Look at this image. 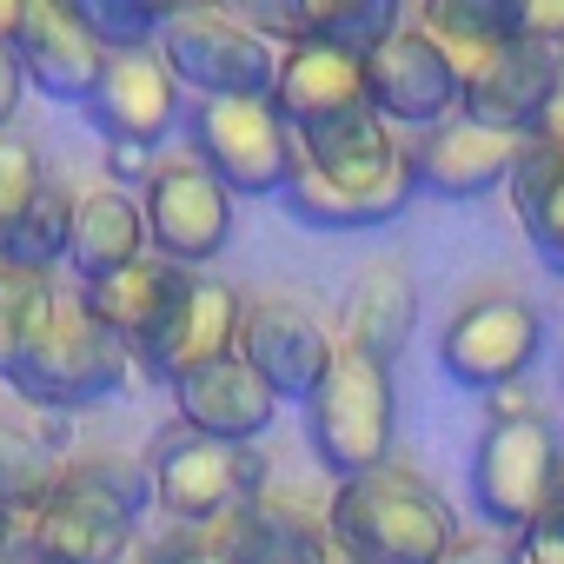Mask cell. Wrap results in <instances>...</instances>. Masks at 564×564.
<instances>
[{
	"instance_id": "obj_14",
	"label": "cell",
	"mask_w": 564,
	"mask_h": 564,
	"mask_svg": "<svg viewBox=\"0 0 564 564\" xmlns=\"http://www.w3.org/2000/svg\"><path fill=\"white\" fill-rule=\"evenodd\" d=\"M412 160L405 147L366 173H319V166H300L293 186L279 193L286 199V213L300 226H319V232H359V226H392L412 199Z\"/></svg>"
},
{
	"instance_id": "obj_3",
	"label": "cell",
	"mask_w": 564,
	"mask_h": 564,
	"mask_svg": "<svg viewBox=\"0 0 564 564\" xmlns=\"http://www.w3.org/2000/svg\"><path fill=\"white\" fill-rule=\"evenodd\" d=\"M306 438L339 485L386 471V458H392V366H379L339 339L326 379L306 399Z\"/></svg>"
},
{
	"instance_id": "obj_10",
	"label": "cell",
	"mask_w": 564,
	"mask_h": 564,
	"mask_svg": "<svg viewBox=\"0 0 564 564\" xmlns=\"http://www.w3.org/2000/svg\"><path fill=\"white\" fill-rule=\"evenodd\" d=\"M140 213H147V252H160L186 272L219 259L232 239V193L213 180V166L199 153L153 160V173L140 186Z\"/></svg>"
},
{
	"instance_id": "obj_36",
	"label": "cell",
	"mask_w": 564,
	"mask_h": 564,
	"mask_svg": "<svg viewBox=\"0 0 564 564\" xmlns=\"http://www.w3.org/2000/svg\"><path fill=\"white\" fill-rule=\"evenodd\" d=\"M518 34L564 54V0H524V8H518Z\"/></svg>"
},
{
	"instance_id": "obj_39",
	"label": "cell",
	"mask_w": 564,
	"mask_h": 564,
	"mask_svg": "<svg viewBox=\"0 0 564 564\" xmlns=\"http://www.w3.org/2000/svg\"><path fill=\"white\" fill-rule=\"evenodd\" d=\"M107 166H113V180H140V186H147L153 153H140V147H107Z\"/></svg>"
},
{
	"instance_id": "obj_31",
	"label": "cell",
	"mask_w": 564,
	"mask_h": 564,
	"mask_svg": "<svg viewBox=\"0 0 564 564\" xmlns=\"http://www.w3.org/2000/svg\"><path fill=\"white\" fill-rule=\"evenodd\" d=\"M67 232H74V193L61 180L41 186V199L28 206V219L14 226L8 252H0V265H28V272H47L67 259Z\"/></svg>"
},
{
	"instance_id": "obj_45",
	"label": "cell",
	"mask_w": 564,
	"mask_h": 564,
	"mask_svg": "<svg viewBox=\"0 0 564 564\" xmlns=\"http://www.w3.org/2000/svg\"><path fill=\"white\" fill-rule=\"evenodd\" d=\"M28 564H34V557H28Z\"/></svg>"
},
{
	"instance_id": "obj_32",
	"label": "cell",
	"mask_w": 564,
	"mask_h": 564,
	"mask_svg": "<svg viewBox=\"0 0 564 564\" xmlns=\"http://www.w3.org/2000/svg\"><path fill=\"white\" fill-rule=\"evenodd\" d=\"M87 34L107 47V54H140V47H160L173 8L166 0H74Z\"/></svg>"
},
{
	"instance_id": "obj_17",
	"label": "cell",
	"mask_w": 564,
	"mask_h": 564,
	"mask_svg": "<svg viewBox=\"0 0 564 564\" xmlns=\"http://www.w3.org/2000/svg\"><path fill=\"white\" fill-rule=\"evenodd\" d=\"M173 399H180V425L199 438H219V445H259L265 425L279 419V392L252 372L246 352L199 366L193 379L173 386Z\"/></svg>"
},
{
	"instance_id": "obj_25",
	"label": "cell",
	"mask_w": 564,
	"mask_h": 564,
	"mask_svg": "<svg viewBox=\"0 0 564 564\" xmlns=\"http://www.w3.org/2000/svg\"><path fill=\"white\" fill-rule=\"evenodd\" d=\"M147 252V213L140 199H127L120 186L100 193H74V232H67V265L80 272V286L133 265Z\"/></svg>"
},
{
	"instance_id": "obj_5",
	"label": "cell",
	"mask_w": 564,
	"mask_h": 564,
	"mask_svg": "<svg viewBox=\"0 0 564 564\" xmlns=\"http://www.w3.org/2000/svg\"><path fill=\"white\" fill-rule=\"evenodd\" d=\"M133 379V352L87 313L80 293H61L34 359L21 366L14 392L28 405H47V412H74V405H94V399H113L120 386Z\"/></svg>"
},
{
	"instance_id": "obj_24",
	"label": "cell",
	"mask_w": 564,
	"mask_h": 564,
	"mask_svg": "<svg viewBox=\"0 0 564 564\" xmlns=\"http://www.w3.org/2000/svg\"><path fill=\"white\" fill-rule=\"evenodd\" d=\"M213 538L226 544L232 564H326V524H313L293 498H252L239 505L226 524H213Z\"/></svg>"
},
{
	"instance_id": "obj_29",
	"label": "cell",
	"mask_w": 564,
	"mask_h": 564,
	"mask_svg": "<svg viewBox=\"0 0 564 564\" xmlns=\"http://www.w3.org/2000/svg\"><path fill=\"white\" fill-rule=\"evenodd\" d=\"M61 471H67V465L54 458V438H34L28 425H8V419H0V511L28 524V518L54 498Z\"/></svg>"
},
{
	"instance_id": "obj_21",
	"label": "cell",
	"mask_w": 564,
	"mask_h": 564,
	"mask_svg": "<svg viewBox=\"0 0 564 564\" xmlns=\"http://www.w3.org/2000/svg\"><path fill=\"white\" fill-rule=\"evenodd\" d=\"M186 265H173V259H160V252H140L133 265H120V272H107V279H94V286H80V300H87V313L133 352L140 339H153V326L173 313V300L186 293Z\"/></svg>"
},
{
	"instance_id": "obj_23",
	"label": "cell",
	"mask_w": 564,
	"mask_h": 564,
	"mask_svg": "<svg viewBox=\"0 0 564 564\" xmlns=\"http://www.w3.org/2000/svg\"><path fill=\"white\" fill-rule=\"evenodd\" d=\"M412 326H419V286H412L405 259H372L346 293V346L392 366L405 352Z\"/></svg>"
},
{
	"instance_id": "obj_41",
	"label": "cell",
	"mask_w": 564,
	"mask_h": 564,
	"mask_svg": "<svg viewBox=\"0 0 564 564\" xmlns=\"http://www.w3.org/2000/svg\"><path fill=\"white\" fill-rule=\"evenodd\" d=\"M21 14H28V0H0V47L21 41Z\"/></svg>"
},
{
	"instance_id": "obj_44",
	"label": "cell",
	"mask_w": 564,
	"mask_h": 564,
	"mask_svg": "<svg viewBox=\"0 0 564 564\" xmlns=\"http://www.w3.org/2000/svg\"><path fill=\"white\" fill-rule=\"evenodd\" d=\"M326 564H352V557H339V551H326Z\"/></svg>"
},
{
	"instance_id": "obj_20",
	"label": "cell",
	"mask_w": 564,
	"mask_h": 564,
	"mask_svg": "<svg viewBox=\"0 0 564 564\" xmlns=\"http://www.w3.org/2000/svg\"><path fill=\"white\" fill-rule=\"evenodd\" d=\"M557 87H564V54L518 34V41L465 87V113L485 120V127H498V133L531 140V127L544 120V107L557 100Z\"/></svg>"
},
{
	"instance_id": "obj_7",
	"label": "cell",
	"mask_w": 564,
	"mask_h": 564,
	"mask_svg": "<svg viewBox=\"0 0 564 564\" xmlns=\"http://www.w3.org/2000/svg\"><path fill=\"white\" fill-rule=\"evenodd\" d=\"M160 61L199 100H272V74H279V47L259 41L226 8H173L160 34Z\"/></svg>"
},
{
	"instance_id": "obj_15",
	"label": "cell",
	"mask_w": 564,
	"mask_h": 564,
	"mask_svg": "<svg viewBox=\"0 0 564 564\" xmlns=\"http://www.w3.org/2000/svg\"><path fill=\"white\" fill-rule=\"evenodd\" d=\"M518 153H524L518 133H498V127H485V120H471V113H458V120L419 133V147H405L412 186H419V193H438V199H478V193L505 186L511 166H518Z\"/></svg>"
},
{
	"instance_id": "obj_1",
	"label": "cell",
	"mask_w": 564,
	"mask_h": 564,
	"mask_svg": "<svg viewBox=\"0 0 564 564\" xmlns=\"http://www.w3.org/2000/svg\"><path fill=\"white\" fill-rule=\"evenodd\" d=\"M153 505V485L140 465L87 458L67 465L54 498L21 524V551L34 564H120L133 551V524Z\"/></svg>"
},
{
	"instance_id": "obj_27",
	"label": "cell",
	"mask_w": 564,
	"mask_h": 564,
	"mask_svg": "<svg viewBox=\"0 0 564 564\" xmlns=\"http://www.w3.org/2000/svg\"><path fill=\"white\" fill-rule=\"evenodd\" d=\"M511 199H518V219H524V239L538 246V259L564 272V153L524 140V153L511 166Z\"/></svg>"
},
{
	"instance_id": "obj_35",
	"label": "cell",
	"mask_w": 564,
	"mask_h": 564,
	"mask_svg": "<svg viewBox=\"0 0 564 564\" xmlns=\"http://www.w3.org/2000/svg\"><path fill=\"white\" fill-rule=\"evenodd\" d=\"M147 564H232V557H226V544H219L213 531H186V524H180Z\"/></svg>"
},
{
	"instance_id": "obj_9",
	"label": "cell",
	"mask_w": 564,
	"mask_h": 564,
	"mask_svg": "<svg viewBox=\"0 0 564 564\" xmlns=\"http://www.w3.org/2000/svg\"><path fill=\"white\" fill-rule=\"evenodd\" d=\"M538 352H544V319H538V306L524 293H505V286L465 300L452 313L445 339H438V366L465 392H505V386H518Z\"/></svg>"
},
{
	"instance_id": "obj_40",
	"label": "cell",
	"mask_w": 564,
	"mask_h": 564,
	"mask_svg": "<svg viewBox=\"0 0 564 564\" xmlns=\"http://www.w3.org/2000/svg\"><path fill=\"white\" fill-rule=\"evenodd\" d=\"M531 140H538V147H551V153H564V87H557V100L544 107V120L531 127Z\"/></svg>"
},
{
	"instance_id": "obj_8",
	"label": "cell",
	"mask_w": 564,
	"mask_h": 564,
	"mask_svg": "<svg viewBox=\"0 0 564 564\" xmlns=\"http://www.w3.org/2000/svg\"><path fill=\"white\" fill-rule=\"evenodd\" d=\"M557 471H564V452H557V432L538 412L491 419L485 438H478V452H471V505L485 511V524H498L505 538H518L531 518L551 511Z\"/></svg>"
},
{
	"instance_id": "obj_26",
	"label": "cell",
	"mask_w": 564,
	"mask_h": 564,
	"mask_svg": "<svg viewBox=\"0 0 564 564\" xmlns=\"http://www.w3.org/2000/svg\"><path fill=\"white\" fill-rule=\"evenodd\" d=\"M405 28L399 0H293V41H319L339 54H372Z\"/></svg>"
},
{
	"instance_id": "obj_43",
	"label": "cell",
	"mask_w": 564,
	"mask_h": 564,
	"mask_svg": "<svg viewBox=\"0 0 564 564\" xmlns=\"http://www.w3.org/2000/svg\"><path fill=\"white\" fill-rule=\"evenodd\" d=\"M0 564H28V551H8V557H0Z\"/></svg>"
},
{
	"instance_id": "obj_37",
	"label": "cell",
	"mask_w": 564,
	"mask_h": 564,
	"mask_svg": "<svg viewBox=\"0 0 564 564\" xmlns=\"http://www.w3.org/2000/svg\"><path fill=\"white\" fill-rule=\"evenodd\" d=\"M438 564H511V538L505 531H478V538H452V551Z\"/></svg>"
},
{
	"instance_id": "obj_11",
	"label": "cell",
	"mask_w": 564,
	"mask_h": 564,
	"mask_svg": "<svg viewBox=\"0 0 564 564\" xmlns=\"http://www.w3.org/2000/svg\"><path fill=\"white\" fill-rule=\"evenodd\" d=\"M239 326H246V300L213 272H193L186 293L173 300V313L153 326V339L133 346V379L147 386H180L199 366L239 352Z\"/></svg>"
},
{
	"instance_id": "obj_12",
	"label": "cell",
	"mask_w": 564,
	"mask_h": 564,
	"mask_svg": "<svg viewBox=\"0 0 564 564\" xmlns=\"http://www.w3.org/2000/svg\"><path fill=\"white\" fill-rule=\"evenodd\" d=\"M94 133L107 147H140V153H160V140H173L186 127V107H180V80L173 67L160 61V47H140V54H107L94 94L80 100Z\"/></svg>"
},
{
	"instance_id": "obj_28",
	"label": "cell",
	"mask_w": 564,
	"mask_h": 564,
	"mask_svg": "<svg viewBox=\"0 0 564 564\" xmlns=\"http://www.w3.org/2000/svg\"><path fill=\"white\" fill-rule=\"evenodd\" d=\"M61 306L54 272H28V265H0V386H14L21 366L34 359L47 319Z\"/></svg>"
},
{
	"instance_id": "obj_2",
	"label": "cell",
	"mask_w": 564,
	"mask_h": 564,
	"mask_svg": "<svg viewBox=\"0 0 564 564\" xmlns=\"http://www.w3.org/2000/svg\"><path fill=\"white\" fill-rule=\"evenodd\" d=\"M452 538V505L399 465L346 478L326 505V544L352 564H438Z\"/></svg>"
},
{
	"instance_id": "obj_6",
	"label": "cell",
	"mask_w": 564,
	"mask_h": 564,
	"mask_svg": "<svg viewBox=\"0 0 564 564\" xmlns=\"http://www.w3.org/2000/svg\"><path fill=\"white\" fill-rule=\"evenodd\" d=\"M186 153H199L232 199L286 193L300 173V140L272 100H199L186 120Z\"/></svg>"
},
{
	"instance_id": "obj_38",
	"label": "cell",
	"mask_w": 564,
	"mask_h": 564,
	"mask_svg": "<svg viewBox=\"0 0 564 564\" xmlns=\"http://www.w3.org/2000/svg\"><path fill=\"white\" fill-rule=\"evenodd\" d=\"M28 100V74L14 61V47H0V133H14V113Z\"/></svg>"
},
{
	"instance_id": "obj_42",
	"label": "cell",
	"mask_w": 564,
	"mask_h": 564,
	"mask_svg": "<svg viewBox=\"0 0 564 564\" xmlns=\"http://www.w3.org/2000/svg\"><path fill=\"white\" fill-rule=\"evenodd\" d=\"M8 551H21V518L0 511V557H8Z\"/></svg>"
},
{
	"instance_id": "obj_16",
	"label": "cell",
	"mask_w": 564,
	"mask_h": 564,
	"mask_svg": "<svg viewBox=\"0 0 564 564\" xmlns=\"http://www.w3.org/2000/svg\"><path fill=\"white\" fill-rule=\"evenodd\" d=\"M239 352L279 399H313V386L333 366V339L300 300H252L239 326Z\"/></svg>"
},
{
	"instance_id": "obj_18",
	"label": "cell",
	"mask_w": 564,
	"mask_h": 564,
	"mask_svg": "<svg viewBox=\"0 0 564 564\" xmlns=\"http://www.w3.org/2000/svg\"><path fill=\"white\" fill-rule=\"evenodd\" d=\"M272 107L279 120L300 133L313 127H333L346 113H366V61L359 54H339V47H319V41H293L279 47V74H272Z\"/></svg>"
},
{
	"instance_id": "obj_34",
	"label": "cell",
	"mask_w": 564,
	"mask_h": 564,
	"mask_svg": "<svg viewBox=\"0 0 564 564\" xmlns=\"http://www.w3.org/2000/svg\"><path fill=\"white\" fill-rule=\"evenodd\" d=\"M511 564H564V511L557 505L511 538Z\"/></svg>"
},
{
	"instance_id": "obj_4",
	"label": "cell",
	"mask_w": 564,
	"mask_h": 564,
	"mask_svg": "<svg viewBox=\"0 0 564 564\" xmlns=\"http://www.w3.org/2000/svg\"><path fill=\"white\" fill-rule=\"evenodd\" d=\"M265 458L259 445H219V438H199L186 425L160 432L153 452H147V485H153V505L186 524V531H213L226 524L239 505L265 498Z\"/></svg>"
},
{
	"instance_id": "obj_13",
	"label": "cell",
	"mask_w": 564,
	"mask_h": 564,
	"mask_svg": "<svg viewBox=\"0 0 564 564\" xmlns=\"http://www.w3.org/2000/svg\"><path fill=\"white\" fill-rule=\"evenodd\" d=\"M366 100H372V113L386 127H419V133H432V127L465 113V87H458L452 61L412 21L386 47L366 54Z\"/></svg>"
},
{
	"instance_id": "obj_30",
	"label": "cell",
	"mask_w": 564,
	"mask_h": 564,
	"mask_svg": "<svg viewBox=\"0 0 564 564\" xmlns=\"http://www.w3.org/2000/svg\"><path fill=\"white\" fill-rule=\"evenodd\" d=\"M392 153H399V140H392V127L372 107L366 113H346L333 127L300 133V166H319V173H366V166H379Z\"/></svg>"
},
{
	"instance_id": "obj_19",
	"label": "cell",
	"mask_w": 564,
	"mask_h": 564,
	"mask_svg": "<svg viewBox=\"0 0 564 564\" xmlns=\"http://www.w3.org/2000/svg\"><path fill=\"white\" fill-rule=\"evenodd\" d=\"M14 61H21V74L41 87V94H54V100H87L94 94V80H100V67H107V47L87 34V21H80V8L74 0H28V14H21V41H14Z\"/></svg>"
},
{
	"instance_id": "obj_33",
	"label": "cell",
	"mask_w": 564,
	"mask_h": 564,
	"mask_svg": "<svg viewBox=\"0 0 564 564\" xmlns=\"http://www.w3.org/2000/svg\"><path fill=\"white\" fill-rule=\"evenodd\" d=\"M41 186H47L41 147L28 133H0V252H8L14 226L28 219V206L41 199Z\"/></svg>"
},
{
	"instance_id": "obj_22",
	"label": "cell",
	"mask_w": 564,
	"mask_h": 564,
	"mask_svg": "<svg viewBox=\"0 0 564 564\" xmlns=\"http://www.w3.org/2000/svg\"><path fill=\"white\" fill-rule=\"evenodd\" d=\"M518 8H524V0H425L412 28L452 61L458 87H471L518 41Z\"/></svg>"
}]
</instances>
